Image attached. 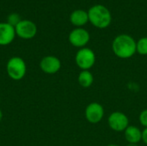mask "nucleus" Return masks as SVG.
I'll return each instance as SVG.
<instances>
[{"label": "nucleus", "mask_w": 147, "mask_h": 146, "mask_svg": "<svg viewBox=\"0 0 147 146\" xmlns=\"http://www.w3.org/2000/svg\"><path fill=\"white\" fill-rule=\"evenodd\" d=\"M112 50L115 55L120 59H130L137 52L136 41L129 34H119L112 42Z\"/></svg>", "instance_id": "nucleus-1"}, {"label": "nucleus", "mask_w": 147, "mask_h": 146, "mask_svg": "<svg viewBox=\"0 0 147 146\" xmlns=\"http://www.w3.org/2000/svg\"><path fill=\"white\" fill-rule=\"evenodd\" d=\"M89 22L96 28L103 29L108 28L112 22L109 9L102 4H96L88 10Z\"/></svg>", "instance_id": "nucleus-2"}, {"label": "nucleus", "mask_w": 147, "mask_h": 146, "mask_svg": "<svg viewBox=\"0 0 147 146\" xmlns=\"http://www.w3.org/2000/svg\"><path fill=\"white\" fill-rule=\"evenodd\" d=\"M6 72L12 80H22L27 73V65L25 61L17 56L10 58L6 64Z\"/></svg>", "instance_id": "nucleus-3"}, {"label": "nucleus", "mask_w": 147, "mask_h": 146, "mask_svg": "<svg viewBox=\"0 0 147 146\" xmlns=\"http://www.w3.org/2000/svg\"><path fill=\"white\" fill-rule=\"evenodd\" d=\"M96 54L89 47L80 48L75 55V63L82 71H90L96 63Z\"/></svg>", "instance_id": "nucleus-4"}, {"label": "nucleus", "mask_w": 147, "mask_h": 146, "mask_svg": "<svg viewBox=\"0 0 147 146\" xmlns=\"http://www.w3.org/2000/svg\"><path fill=\"white\" fill-rule=\"evenodd\" d=\"M108 124L110 129H112L113 131L116 133H124V131L129 126V119L124 113L115 111L109 115Z\"/></svg>", "instance_id": "nucleus-5"}, {"label": "nucleus", "mask_w": 147, "mask_h": 146, "mask_svg": "<svg viewBox=\"0 0 147 146\" xmlns=\"http://www.w3.org/2000/svg\"><path fill=\"white\" fill-rule=\"evenodd\" d=\"M15 31L18 37L23 40H29L36 35L37 27L35 23L30 20H22L15 27Z\"/></svg>", "instance_id": "nucleus-6"}, {"label": "nucleus", "mask_w": 147, "mask_h": 146, "mask_svg": "<svg viewBox=\"0 0 147 146\" xmlns=\"http://www.w3.org/2000/svg\"><path fill=\"white\" fill-rule=\"evenodd\" d=\"M90 39V33L83 28H77L71 31L68 36L69 42L75 47L83 48L89 43Z\"/></svg>", "instance_id": "nucleus-7"}, {"label": "nucleus", "mask_w": 147, "mask_h": 146, "mask_svg": "<svg viewBox=\"0 0 147 146\" xmlns=\"http://www.w3.org/2000/svg\"><path fill=\"white\" fill-rule=\"evenodd\" d=\"M104 108L99 102H90L85 108L84 115L86 120L91 124L101 122L104 117Z\"/></svg>", "instance_id": "nucleus-8"}, {"label": "nucleus", "mask_w": 147, "mask_h": 146, "mask_svg": "<svg viewBox=\"0 0 147 146\" xmlns=\"http://www.w3.org/2000/svg\"><path fill=\"white\" fill-rule=\"evenodd\" d=\"M40 68L46 74H55L61 68V61L56 56H45L40 62Z\"/></svg>", "instance_id": "nucleus-9"}, {"label": "nucleus", "mask_w": 147, "mask_h": 146, "mask_svg": "<svg viewBox=\"0 0 147 146\" xmlns=\"http://www.w3.org/2000/svg\"><path fill=\"white\" fill-rule=\"evenodd\" d=\"M15 28L7 22H0V46L9 45L16 37Z\"/></svg>", "instance_id": "nucleus-10"}, {"label": "nucleus", "mask_w": 147, "mask_h": 146, "mask_svg": "<svg viewBox=\"0 0 147 146\" xmlns=\"http://www.w3.org/2000/svg\"><path fill=\"white\" fill-rule=\"evenodd\" d=\"M125 139L128 144H139L142 141V131L135 126H128L124 131Z\"/></svg>", "instance_id": "nucleus-11"}, {"label": "nucleus", "mask_w": 147, "mask_h": 146, "mask_svg": "<svg viewBox=\"0 0 147 146\" xmlns=\"http://www.w3.org/2000/svg\"><path fill=\"white\" fill-rule=\"evenodd\" d=\"M70 22L75 27L82 28L89 22L88 12L81 9H75L74 11H72V13L70 15Z\"/></svg>", "instance_id": "nucleus-12"}, {"label": "nucleus", "mask_w": 147, "mask_h": 146, "mask_svg": "<svg viewBox=\"0 0 147 146\" xmlns=\"http://www.w3.org/2000/svg\"><path fill=\"white\" fill-rule=\"evenodd\" d=\"M78 82L83 88H89L93 84L94 77L90 71H81L78 77Z\"/></svg>", "instance_id": "nucleus-13"}, {"label": "nucleus", "mask_w": 147, "mask_h": 146, "mask_svg": "<svg viewBox=\"0 0 147 146\" xmlns=\"http://www.w3.org/2000/svg\"><path fill=\"white\" fill-rule=\"evenodd\" d=\"M136 52L143 56L147 55V37H142L136 41Z\"/></svg>", "instance_id": "nucleus-14"}, {"label": "nucleus", "mask_w": 147, "mask_h": 146, "mask_svg": "<svg viewBox=\"0 0 147 146\" xmlns=\"http://www.w3.org/2000/svg\"><path fill=\"white\" fill-rule=\"evenodd\" d=\"M21 21H22L21 16H20L17 13H11V14H9V16H8L7 23H9V25H11L12 27L15 28Z\"/></svg>", "instance_id": "nucleus-15"}, {"label": "nucleus", "mask_w": 147, "mask_h": 146, "mask_svg": "<svg viewBox=\"0 0 147 146\" xmlns=\"http://www.w3.org/2000/svg\"><path fill=\"white\" fill-rule=\"evenodd\" d=\"M139 120H140V123L145 127H147V109H144L141 111V113L140 114V116H139Z\"/></svg>", "instance_id": "nucleus-16"}, {"label": "nucleus", "mask_w": 147, "mask_h": 146, "mask_svg": "<svg viewBox=\"0 0 147 146\" xmlns=\"http://www.w3.org/2000/svg\"><path fill=\"white\" fill-rule=\"evenodd\" d=\"M142 141L147 145V127L142 131Z\"/></svg>", "instance_id": "nucleus-17"}, {"label": "nucleus", "mask_w": 147, "mask_h": 146, "mask_svg": "<svg viewBox=\"0 0 147 146\" xmlns=\"http://www.w3.org/2000/svg\"><path fill=\"white\" fill-rule=\"evenodd\" d=\"M2 119H3V112H2V110L0 109V121L2 120Z\"/></svg>", "instance_id": "nucleus-18"}, {"label": "nucleus", "mask_w": 147, "mask_h": 146, "mask_svg": "<svg viewBox=\"0 0 147 146\" xmlns=\"http://www.w3.org/2000/svg\"><path fill=\"white\" fill-rule=\"evenodd\" d=\"M127 146H140L138 144H128Z\"/></svg>", "instance_id": "nucleus-19"}, {"label": "nucleus", "mask_w": 147, "mask_h": 146, "mask_svg": "<svg viewBox=\"0 0 147 146\" xmlns=\"http://www.w3.org/2000/svg\"><path fill=\"white\" fill-rule=\"evenodd\" d=\"M107 146H120L118 145H115V144H110V145H108Z\"/></svg>", "instance_id": "nucleus-20"}, {"label": "nucleus", "mask_w": 147, "mask_h": 146, "mask_svg": "<svg viewBox=\"0 0 147 146\" xmlns=\"http://www.w3.org/2000/svg\"><path fill=\"white\" fill-rule=\"evenodd\" d=\"M0 101H1V98H0Z\"/></svg>", "instance_id": "nucleus-21"}]
</instances>
